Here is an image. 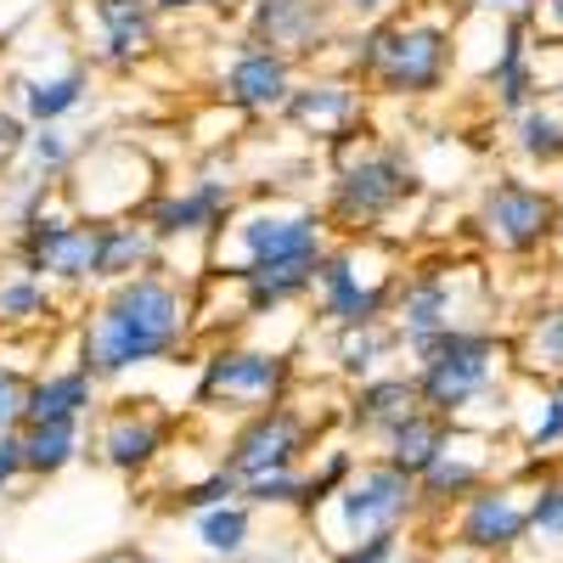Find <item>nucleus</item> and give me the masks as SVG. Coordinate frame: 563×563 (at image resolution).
Returning a JSON list of instances; mask_svg holds the SVG:
<instances>
[{
  "instance_id": "obj_1",
  "label": "nucleus",
  "mask_w": 563,
  "mask_h": 563,
  "mask_svg": "<svg viewBox=\"0 0 563 563\" xmlns=\"http://www.w3.org/2000/svg\"><path fill=\"white\" fill-rule=\"evenodd\" d=\"M203 305L192 294V282L175 271H141L130 282H108L85 299L79 316V350L74 361H85L102 384H124L147 366H164L175 355L192 350Z\"/></svg>"
},
{
  "instance_id": "obj_2",
  "label": "nucleus",
  "mask_w": 563,
  "mask_h": 563,
  "mask_svg": "<svg viewBox=\"0 0 563 563\" xmlns=\"http://www.w3.org/2000/svg\"><path fill=\"white\" fill-rule=\"evenodd\" d=\"M456 34L462 18L456 7H440V0H411L406 12L384 18V23H355L344 29V40L333 45L339 74L361 79L372 97L389 102H429L451 85L456 68ZM316 63V68H327Z\"/></svg>"
},
{
  "instance_id": "obj_3",
  "label": "nucleus",
  "mask_w": 563,
  "mask_h": 563,
  "mask_svg": "<svg viewBox=\"0 0 563 563\" xmlns=\"http://www.w3.org/2000/svg\"><path fill=\"white\" fill-rule=\"evenodd\" d=\"M411 378H417L422 406L462 422V429H479V406H490V400L519 411L512 350H507V333H496L490 321L451 327V333L411 350Z\"/></svg>"
},
{
  "instance_id": "obj_4",
  "label": "nucleus",
  "mask_w": 563,
  "mask_h": 563,
  "mask_svg": "<svg viewBox=\"0 0 563 563\" xmlns=\"http://www.w3.org/2000/svg\"><path fill=\"white\" fill-rule=\"evenodd\" d=\"M422 175L400 141L355 135L327 153V186H321V214L333 220L339 238H384L389 220L417 203Z\"/></svg>"
},
{
  "instance_id": "obj_5",
  "label": "nucleus",
  "mask_w": 563,
  "mask_h": 563,
  "mask_svg": "<svg viewBox=\"0 0 563 563\" xmlns=\"http://www.w3.org/2000/svg\"><path fill=\"white\" fill-rule=\"evenodd\" d=\"M339 243L333 220L321 214V203L305 198H254L225 220V231L214 238V265L209 276H238V271H260V265H310L321 271L327 249Z\"/></svg>"
},
{
  "instance_id": "obj_6",
  "label": "nucleus",
  "mask_w": 563,
  "mask_h": 563,
  "mask_svg": "<svg viewBox=\"0 0 563 563\" xmlns=\"http://www.w3.org/2000/svg\"><path fill=\"white\" fill-rule=\"evenodd\" d=\"M400 249L389 238H339L316 271L310 316L321 333H350V327L389 321L395 288H400Z\"/></svg>"
},
{
  "instance_id": "obj_7",
  "label": "nucleus",
  "mask_w": 563,
  "mask_h": 563,
  "mask_svg": "<svg viewBox=\"0 0 563 563\" xmlns=\"http://www.w3.org/2000/svg\"><path fill=\"white\" fill-rule=\"evenodd\" d=\"M485 305H490V288H485V271L467 265V260H417L400 271V288H395V333L411 350H422L429 339L451 333V327H467V321H485Z\"/></svg>"
},
{
  "instance_id": "obj_8",
  "label": "nucleus",
  "mask_w": 563,
  "mask_h": 563,
  "mask_svg": "<svg viewBox=\"0 0 563 563\" xmlns=\"http://www.w3.org/2000/svg\"><path fill=\"white\" fill-rule=\"evenodd\" d=\"M422 525V490L411 474H400L395 462H384L378 451H372L355 479L327 501L310 530L321 536V547L333 552L344 541H366V536H389V530H417Z\"/></svg>"
},
{
  "instance_id": "obj_9",
  "label": "nucleus",
  "mask_w": 563,
  "mask_h": 563,
  "mask_svg": "<svg viewBox=\"0 0 563 563\" xmlns=\"http://www.w3.org/2000/svg\"><path fill=\"white\" fill-rule=\"evenodd\" d=\"M474 238L485 254L496 260H536L547 249H558V231H563V198L552 186H536L530 175H490L474 198Z\"/></svg>"
},
{
  "instance_id": "obj_10",
  "label": "nucleus",
  "mask_w": 563,
  "mask_h": 563,
  "mask_svg": "<svg viewBox=\"0 0 563 563\" xmlns=\"http://www.w3.org/2000/svg\"><path fill=\"white\" fill-rule=\"evenodd\" d=\"M299 384V361L294 350H265V344H214L198 361V384H192V406L198 411H231L249 417L265 411L276 400H288Z\"/></svg>"
},
{
  "instance_id": "obj_11",
  "label": "nucleus",
  "mask_w": 563,
  "mask_h": 563,
  "mask_svg": "<svg viewBox=\"0 0 563 563\" xmlns=\"http://www.w3.org/2000/svg\"><path fill=\"white\" fill-rule=\"evenodd\" d=\"M7 254L23 271L45 276L68 299H90V294H97V220L74 214L63 198L45 214H34L29 225H18L7 238Z\"/></svg>"
},
{
  "instance_id": "obj_12",
  "label": "nucleus",
  "mask_w": 563,
  "mask_h": 563,
  "mask_svg": "<svg viewBox=\"0 0 563 563\" xmlns=\"http://www.w3.org/2000/svg\"><path fill=\"white\" fill-rule=\"evenodd\" d=\"M316 445H321V417L288 395V400L265 406V411H249L238 429L225 434L220 462L238 479H260V474H288V467H305V456Z\"/></svg>"
},
{
  "instance_id": "obj_13",
  "label": "nucleus",
  "mask_w": 563,
  "mask_h": 563,
  "mask_svg": "<svg viewBox=\"0 0 563 563\" xmlns=\"http://www.w3.org/2000/svg\"><path fill=\"white\" fill-rule=\"evenodd\" d=\"M429 530H445L451 547H467L479 558H496L507 563L530 541V485L519 474H496L490 485H479L474 496H462L440 525Z\"/></svg>"
},
{
  "instance_id": "obj_14",
  "label": "nucleus",
  "mask_w": 563,
  "mask_h": 563,
  "mask_svg": "<svg viewBox=\"0 0 563 563\" xmlns=\"http://www.w3.org/2000/svg\"><path fill=\"white\" fill-rule=\"evenodd\" d=\"M299 63L294 57H282L276 45H260V40H231V52L220 57L214 68V102L231 113V119H243V124H260V119H282V108H288L294 97V85H299Z\"/></svg>"
},
{
  "instance_id": "obj_15",
  "label": "nucleus",
  "mask_w": 563,
  "mask_h": 563,
  "mask_svg": "<svg viewBox=\"0 0 563 563\" xmlns=\"http://www.w3.org/2000/svg\"><path fill=\"white\" fill-rule=\"evenodd\" d=\"M243 209V186L231 175H198L186 186H158L153 203L141 209L158 231V243L175 254V249H214V238L225 231V220Z\"/></svg>"
},
{
  "instance_id": "obj_16",
  "label": "nucleus",
  "mask_w": 563,
  "mask_h": 563,
  "mask_svg": "<svg viewBox=\"0 0 563 563\" xmlns=\"http://www.w3.org/2000/svg\"><path fill=\"white\" fill-rule=\"evenodd\" d=\"M366 102H372V90L361 79H350L339 68H316V74H299L288 108H282V124L305 135L310 147L333 153L344 141L366 135Z\"/></svg>"
},
{
  "instance_id": "obj_17",
  "label": "nucleus",
  "mask_w": 563,
  "mask_h": 563,
  "mask_svg": "<svg viewBox=\"0 0 563 563\" xmlns=\"http://www.w3.org/2000/svg\"><path fill=\"white\" fill-rule=\"evenodd\" d=\"M238 23L249 40L276 45L282 57L305 63H327L333 45L344 40V18L333 0H238Z\"/></svg>"
},
{
  "instance_id": "obj_18",
  "label": "nucleus",
  "mask_w": 563,
  "mask_h": 563,
  "mask_svg": "<svg viewBox=\"0 0 563 563\" xmlns=\"http://www.w3.org/2000/svg\"><path fill=\"white\" fill-rule=\"evenodd\" d=\"M175 445V417L158 411L153 400H113L97 411V434H90V456L108 474L124 479H147L153 467L169 456Z\"/></svg>"
},
{
  "instance_id": "obj_19",
  "label": "nucleus",
  "mask_w": 563,
  "mask_h": 563,
  "mask_svg": "<svg viewBox=\"0 0 563 563\" xmlns=\"http://www.w3.org/2000/svg\"><path fill=\"white\" fill-rule=\"evenodd\" d=\"M85 12V57L108 74H135L158 57L164 45V12L153 0H79Z\"/></svg>"
},
{
  "instance_id": "obj_20",
  "label": "nucleus",
  "mask_w": 563,
  "mask_h": 563,
  "mask_svg": "<svg viewBox=\"0 0 563 563\" xmlns=\"http://www.w3.org/2000/svg\"><path fill=\"white\" fill-rule=\"evenodd\" d=\"M479 90H485L490 113H501V119L552 97V85L541 74V23L536 18H507V23L496 18V52L479 74Z\"/></svg>"
},
{
  "instance_id": "obj_21",
  "label": "nucleus",
  "mask_w": 563,
  "mask_h": 563,
  "mask_svg": "<svg viewBox=\"0 0 563 563\" xmlns=\"http://www.w3.org/2000/svg\"><path fill=\"white\" fill-rule=\"evenodd\" d=\"M501 451H512V445H496V434H490V429H462V422H456L451 445L434 456L429 474L417 479V490H422V530L440 525L462 496H474L479 485H490V479H496V456H501Z\"/></svg>"
},
{
  "instance_id": "obj_22",
  "label": "nucleus",
  "mask_w": 563,
  "mask_h": 563,
  "mask_svg": "<svg viewBox=\"0 0 563 563\" xmlns=\"http://www.w3.org/2000/svg\"><path fill=\"white\" fill-rule=\"evenodd\" d=\"M411 411H422V395H417L411 366H406V372L389 366V372H378V378H361V384L344 389L339 422H344L355 440H372V445H378V440L395 429V422H406Z\"/></svg>"
},
{
  "instance_id": "obj_23",
  "label": "nucleus",
  "mask_w": 563,
  "mask_h": 563,
  "mask_svg": "<svg viewBox=\"0 0 563 563\" xmlns=\"http://www.w3.org/2000/svg\"><path fill=\"white\" fill-rule=\"evenodd\" d=\"M97 411H102V378L85 361H63L29 378L23 429H34V422H90Z\"/></svg>"
},
{
  "instance_id": "obj_24",
  "label": "nucleus",
  "mask_w": 563,
  "mask_h": 563,
  "mask_svg": "<svg viewBox=\"0 0 563 563\" xmlns=\"http://www.w3.org/2000/svg\"><path fill=\"white\" fill-rule=\"evenodd\" d=\"M141 271H169V249L141 214L97 220V288L108 282H130Z\"/></svg>"
},
{
  "instance_id": "obj_25",
  "label": "nucleus",
  "mask_w": 563,
  "mask_h": 563,
  "mask_svg": "<svg viewBox=\"0 0 563 563\" xmlns=\"http://www.w3.org/2000/svg\"><path fill=\"white\" fill-rule=\"evenodd\" d=\"M519 384H563V299H541L507 333Z\"/></svg>"
},
{
  "instance_id": "obj_26",
  "label": "nucleus",
  "mask_w": 563,
  "mask_h": 563,
  "mask_svg": "<svg viewBox=\"0 0 563 563\" xmlns=\"http://www.w3.org/2000/svg\"><path fill=\"white\" fill-rule=\"evenodd\" d=\"M530 406L512 417V474L530 479L547 462H563V384H530Z\"/></svg>"
},
{
  "instance_id": "obj_27",
  "label": "nucleus",
  "mask_w": 563,
  "mask_h": 563,
  "mask_svg": "<svg viewBox=\"0 0 563 563\" xmlns=\"http://www.w3.org/2000/svg\"><path fill=\"white\" fill-rule=\"evenodd\" d=\"M451 434H456V422L422 406V411H411L406 422H395V429H389V434H384L378 445H372V451H378L384 462H395L400 474L422 479V474H429V467H434V456H440V451L451 445Z\"/></svg>"
},
{
  "instance_id": "obj_28",
  "label": "nucleus",
  "mask_w": 563,
  "mask_h": 563,
  "mask_svg": "<svg viewBox=\"0 0 563 563\" xmlns=\"http://www.w3.org/2000/svg\"><path fill=\"white\" fill-rule=\"evenodd\" d=\"M90 97V68L85 63H68L57 74H29L18 79V113L29 124H63L68 113H79Z\"/></svg>"
},
{
  "instance_id": "obj_29",
  "label": "nucleus",
  "mask_w": 563,
  "mask_h": 563,
  "mask_svg": "<svg viewBox=\"0 0 563 563\" xmlns=\"http://www.w3.org/2000/svg\"><path fill=\"white\" fill-rule=\"evenodd\" d=\"M507 153L519 158L525 169H536V175L563 169V108L547 97V102H536L525 113H512L507 119Z\"/></svg>"
},
{
  "instance_id": "obj_30",
  "label": "nucleus",
  "mask_w": 563,
  "mask_h": 563,
  "mask_svg": "<svg viewBox=\"0 0 563 563\" xmlns=\"http://www.w3.org/2000/svg\"><path fill=\"white\" fill-rule=\"evenodd\" d=\"M333 339V372L344 384L378 378V372L395 366V355H406L395 321H372V327H350V333H327Z\"/></svg>"
},
{
  "instance_id": "obj_31",
  "label": "nucleus",
  "mask_w": 563,
  "mask_h": 563,
  "mask_svg": "<svg viewBox=\"0 0 563 563\" xmlns=\"http://www.w3.org/2000/svg\"><path fill=\"white\" fill-rule=\"evenodd\" d=\"M52 316H57V288L12 260L0 271V333H29V327H45Z\"/></svg>"
},
{
  "instance_id": "obj_32",
  "label": "nucleus",
  "mask_w": 563,
  "mask_h": 563,
  "mask_svg": "<svg viewBox=\"0 0 563 563\" xmlns=\"http://www.w3.org/2000/svg\"><path fill=\"white\" fill-rule=\"evenodd\" d=\"M85 422H34L23 429V462H29V479H57L85 456Z\"/></svg>"
},
{
  "instance_id": "obj_33",
  "label": "nucleus",
  "mask_w": 563,
  "mask_h": 563,
  "mask_svg": "<svg viewBox=\"0 0 563 563\" xmlns=\"http://www.w3.org/2000/svg\"><path fill=\"white\" fill-rule=\"evenodd\" d=\"M254 512H260V507H249L243 496H238V501H220V507L198 512L192 536H198V547H203L209 558L243 563V558H249V541H254Z\"/></svg>"
},
{
  "instance_id": "obj_34",
  "label": "nucleus",
  "mask_w": 563,
  "mask_h": 563,
  "mask_svg": "<svg viewBox=\"0 0 563 563\" xmlns=\"http://www.w3.org/2000/svg\"><path fill=\"white\" fill-rule=\"evenodd\" d=\"M366 456L350 445V440H333V445H321V456H316V467H305V501H299V519L310 525L316 512L333 501L350 479H355V467H361Z\"/></svg>"
},
{
  "instance_id": "obj_35",
  "label": "nucleus",
  "mask_w": 563,
  "mask_h": 563,
  "mask_svg": "<svg viewBox=\"0 0 563 563\" xmlns=\"http://www.w3.org/2000/svg\"><path fill=\"white\" fill-rule=\"evenodd\" d=\"M74 158H79V141L63 130V124H34L29 130V141H23V153H18V169H29V175H40V180H68V169H74Z\"/></svg>"
},
{
  "instance_id": "obj_36",
  "label": "nucleus",
  "mask_w": 563,
  "mask_h": 563,
  "mask_svg": "<svg viewBox=\"0 0 563 563\" xmlns=\"http://www.w3.org/2000/svg\"><path fill=\"white\" fill-rule=\"evenodd\" d=\"M525 485H530V541L563 547V462H547Z\"/></svg>"
},
{
  "instance_id": "obj_37",
  "label": "nucleus",
  "mask_w": 563,
  "mask_h": 563,
  "mask_svg": "<svg viewBox=\"0 0 563 563\" xmlns=\"http://www.w3.org/2000/svg\"><path fill=\"white\" fill-rule=\"evenodd\" d=\"M243 501H249V507H260V512H294V519H299V501H305V467L243 479Z\"/></svg>"
},
{
  "instance_id": "obj_38",
  "label": "nucleus",
  "mask_w": 563,
  "mask_h": 563,
  "mask_svg": "<svg viewBox=\"0 0 563 563\" xmlns=\"http://www.w3.org/2000/svg\"><path fill=\"white\" fill-rule=\"evenodd\" d=\"M238 496H243V479L231 474L225 462H214L203 479H186L175 501H180V512H209V507H220V501H238Z\"/></svg>"
},
{
  "instance_id": "obj_39",
  "label": "nucleus",
  "mask_w": 563,
  "mask_h": 563,
  "mask_svg": "<svg viewBox=\"0 0 563 563\" xmlns=\"http://www.w3.org/2000/svg\"><path fill=\"white\" fill-rule=\"evenodd\" d=\"M406 536H411V530H389V536L344 541V547L327 552V563H411V558H406Z\"/></svg>"
},
{
  "instance_id": "obj_40",
  "label": "nucleus",
  "mask_w": 563,
  "mask_h": 563,
  "mask_svg": "<svg viewBox=\"0 0 563 563\" xmlns=\"http://www.w3.org/2000/svg\"><path fill=\"white\" fill-rule=\"evenodd\" d=\"M23 400H29V372H18L12 361H0V434L23 429Z\"/></svg>"
},
{
  "instance_id": "obj_41",
  "label": "nucleus",
  "mask_w": 563,
  "mask_h": 563,
  "mask_svg": "<svg viewBox=\"0 0 563 563\" xmlns=\"http://www.w3.org/2000/svg\"><path fill=\"white\" fill-rule=\"evenodd\" d=\"M29 130H34V124H29L12 102H0V169H12V164H18V153H23Z\"/></svg>"
},
{
  "instance_id": "obj_42",
  "label": "nucleus",
  "mask_w": 563,
  "mask_h": 563,
  "mask_svg": "<svg viewBox=\"0 0 563 563\" xmlns=\"http://www.w3.org/2000/svg\"><path fill=\"white\" fill-rule=\"evenodd\" d=\"M456 7V18H467V12H485V18H541V0H451Z\"/></svg>"
},
{
  "instance_id": "obj_43",
  "label": "nucleus",
  "mask_w": 563,
  "mask_h": 563,
  "mask_svg": "<svg viewBox=\"0 0 563 563\" xmlns=\"http://www.w3.org/2000/svg\"><path fill=\"white\" fill-rule=\"evenodd\" d=\"M333 7H339V18L355 29V23H384V18L406 12L411 0H333Z\"/></svg>"
},
{
  "instance_id": "obj_44",
  "label": "nucleus",
  "mask_w": 563,
  "mask_h": 563,
  "mask_svg": "<svg viewBox=\"0 0 563 563\" xmlns=\"http://www.w3.org/2000/svg\"><path fill=\"white\" fill-rule=\"evenodd\" d=\"M18 479H29V462H23V429L0 434V496H7Z\"/></svg>"
},
{
  "instance_id": "obj_45",
  "label": "nucleus",
  "mask_w": 563,
  "mask_h": 563,
  "mask_svg": "<svg viewBox=\"0 0 563 563\" xmlns=\"http://www.w3.org/2000/svg\"><path fill=\"white\" fill-rule=\"evenodd\" d=\"M541 40L547 45H563V0H541Z\"/></svg>"
},
{
  "instance_id": "obj_46",
  "label": "nucleus",
  "mask_w": 563,
  "mask_h": 563,
  "mask_svg": "<svg viewBox=\"0 0 563 563\" xmlns=\"http://www.w3.org/2000/svg\"><path fill=\"white\" fill-rule=\"evenodd\" d=\"M153 7H158L164 18H198V12H209V7H225V0H153Z\"/></svg>"
},
{
  "instance_id": "obj_47",
  "label": "nucleus",
  "mask_w": 563,
  "mask_h": 563,
  "mask_svg": "<svg viewBox=\"0 0 563 563\" xmlns=\"http://www.w3.org/2000/svg\"><path fill=\"white\" fill-rule=\"evenodd\" d=\"M90 563H147V552H141V541H119V547H108V552H97Z\"/></svg>"
},
{
  "instance_id": "obj_48",
  "label": "nucleus",
  "mask_w": 563,
  "mask_h": 563,
  "mask_svg": "<svg viewBox=\"0 0 563 563\" xmlns=\"http://www.w3.org/2000/svg\"><path fill=\"white\" fill-rule=\"evenodd\" d=\"M552 102H558V108H563V74H558V79H552Z\"/></svg>"
},
{
  "instance_id": "obj_49",
  "label": "nucleus",
  "mask_w": 563,
  "mask_h": 563,
  "mask_svg": "<svg viewBox=\"0 0 563 563\" xmlns=\"http://www.w3.org/2000/svg\"><path fill=\"white\" fill-rule=\"evenodd\" d=\"M558 243H563V231H558Z\"/></svg>"
},
{
  "instance_id": "obj_50",
  "label": "nucleus",
  "mask_w": 563,
  "mask_h": 563,
  "mask_svg": "<svg viewBox=\"0 0 563 563\" xmlns=\"http://www.w3.org/2000/svg\"><path fill=\"white\" fill-rule=\"evenodd\" d=\"M147 563H153V558H147Z\"/></svg>"
},
{
  "instance_id": "obj_51",
  "label": "nucleus",
  "mask_w": 563,
  "mask_h": 563,
  "mask_svg": "<svg viewBox=\"0 0 563 563\" xmlns=\"http://www.w3.org/2000/svg\"><path fill=\"white\" fill-rule=\"evenodd\" d=\"M411 563H417V558H411Z\"/></svg>"
}]
</instances>
